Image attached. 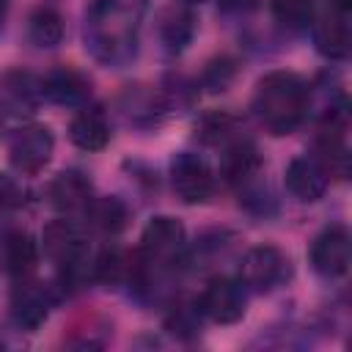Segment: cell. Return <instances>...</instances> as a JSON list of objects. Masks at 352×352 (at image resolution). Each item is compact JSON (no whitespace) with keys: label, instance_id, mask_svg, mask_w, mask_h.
<instances>
[{"label":"cell","instance_id":"obj_26","mask_svg":"<svg viewBox=\"0 0 352 352\" xmlns=\"http://www.w3.org/2000/svg\"><path fill=\"white\" fill-rule=\"evenodd\" d=\"M234 77V66H231V60H220V63H212L209 69H206V74H204V82L209 85V91H226V85H228V80Z\"/></svg>","mask_w":352,"mask_h":352},{"label":"cell","instance_id":"obj_9","mask_svg":"<svg viewBox=\"0 0 352 352\" xmlns=\"http://www.w3.org/2000/svg\"><path fill=\"white\" fill-rule=\"evenodd\" d=\"M349 258H352V248H349V231L344 226L322 228L308 248V261L314 272L322 278H341L349 270Z\"/></svg>","mask_w":352,"mask_h":352},{"label":"cell","instance_id":"obj_1","mask_svg":"<svg viewBox=\"0 0 352 352\" xmlns=\"http://www.w3.org/2000/svg\"><path fill=\"white\" fill-rule=\"evenodd\" d=\"M148 0H88L85 47L104 66H124L138 52Z\"/></svg>","mask_w":352,"mask_h":352},{"label":"cell","instance_id":"obj_12","mask_svg":"<svg viewBox=\"0 0 352 352\" xmlns=\"http://www.w3.org/2000/svg\"><path fill=\"white\" fill-rule=\"evenodd\" d=\"M38 91L44 99H50L52 104H63V107H82L91 96V82L72 66H58L52 69L41 82Z\"/></svg>","mask_w":352,"mask_h":352},{"label":"cell","instance_id":"obj_18","mask_svg":"<svg viewBox=\"0 0 352 352\" xmlns=\"http://www.w3.org/2000/svg\"><path fill=\"white\" fill-rule=\"evenodd\" d=\"M160 41L162 47L170 52V55H179L182 50H187V44L192 41L195 36V16L187 11V8H179V6H170L160 14Z\"/></svg>","mask_w":352,"mask_h":352},{"label":"cell","instance_id":"obj_8","mask_svg":"<svg viewBox=\"0 0 352 352\" xmlns=\"http://www.w3.org/2000/svg\"><path fill=\"white\" fill-rule=\"evenodd\" d=\"M52 151H55V138H52L50 126L30 124V126L16 129V135L11 138L8 160L19 173L33 176V173L44 170V165L52 160Z\"/></svg>","mask_w":352,"mask_h":352},{"label":"cell","instance_id":"obj_29","mask_svg":"<svg viewBox=\"0 0 352 352\" xmlns=\"http://www.w3.org/2000/svg\"><path fill=\"white\" fill-rule=\"evenodd\" d=\"M6 132V116H3V110H0V135Z\"/></svg>","mask_w":352,"mask_h":352},{"label":"cell","instance_id":"obj_30","mask_svg":"<svg viewBox=\"0 0 352 352\" xmlns=\"http://www.w3.org/2000/svg\"><path fill=\"white\" fill-rule=\"evenodd\" d=\"M182 3H187V6H195V3H206V0H182Z\"/></svg>","mask_w":352,"mask_h":352},{"label":"cell","instance_id":"obj_23","mask_svg":"<svg viewBox=\"0 0 352 352\" xmlns=\"http://www.w3.org/2000/svg\"><path fill=\"white\" fill-rule=\"evenodd\" d=\"M236 132H239L236 118H231L226 113H212V116H206L198 124V138L204 143H209V146H226V143H231V140L239 138Z\"/></svg>","mask_w":352,"mask_h":352},{"label":"cell","instance_id":"obj_4","mask_svg":"<svg viewBox=\"0 0 352 352\" xmlns=\"http://www.w3.org/2000/svg\"><path fill=\"white\" fill-rule=\"evenodd\" d=\"M184 226L170 214L151 217L140 234V258L146 267H168L184 250Z\"/></svg>","mask_w":352,"mask_h":352},{"label":"cell","instance_id":"obj_11","mask_svg":"<svg viewBox=\"0 0 352 352\" xmlns=\"http://www.w3.org/2000/svg\"><path fill=\"white\" fill-rule=\"evenodd\" d=\"M327 184H330V170L319 157L302 154L286 165V190L302 204L319 201L327 192Z\"/></svg>","mask_w":352,"mask_h":352},{"label":"cell","instance_id":"obj_13","mask_svg":"<svg viewBox=\"0 0 352 352\" xmlns=\"http://www.w3.org/2000/svg\"><path fill=\"white\" fill-rule=\"evenodd\" d=\"M50 294L41 289V283H33L28 278L19 280V286L11 294V316L19 330H36L50 316Z\"/></svg>","mask_w":352,"mask_h":352},{"label":"cell","instance_id":"obj_16","mask_svg":"<svg viewBox=\"0 0 352 352\" xmlns=\"http://www.w3.org/2000/svg\"><path fill=\"white\" fill-rule=\"evenodd\" d=\"M50 204L58 212H82L88 201L94 198V187L85 173L80 170H63L50 182Z\"/></svg>","mask_w":352,"mask_h":352},{"label":"cell","instance_id":"obj_10","mask_svg":"<svg viewBox=\"0 0 352 352\" xmlns=\"http://www.w3.org/2000/svg\"><path fill=\"white\" fill-rule=\"evenodd\" d=\"M198 308L206 319L217 324H234L245 316V289L239 280L217 275L204 286L198 297Z\"/></svg>","mask_w":352,"mask_h":352},{"label":"cell","instance_id":"obj_20","mask_svg":"<svg viewBox=\"0 0 352 352\" xmlns=\"http://www.w3.org/2000/svg\"><path fill=\"white\" fill-rule=\"evenodd\" d=\"M28 38L38 50H52L63 41V16L55 8H36L28 19Z\"/></svg>","mask_w":352,"mask_h":352},{"label":"cell","instance_id":"obj_24","mask_svg":"<svg viewBox=\"0 0 352 352\" xmlns=\"http://www.w3.org/2000/svg\"><path fill=\"white\" fill-rule=\"evenodd\" d=\"M201 316H204V314H201L198 302H192V305H176L173 314L168 316V327H170V333H176V336H190V333H198Z\"/></svg>","mask_w":352,"mask_h":352},{"label":"cell","instance_id":"obj_6","mask_svg":"<svg viewBox=\"0 0 352 352\" xmlns=\"http://www.w3.org/2000/svg\"><path fill=\"white\" fill-rule=\"evenodd\" d=\"M314 44L330 60H344L352 44V6L349 0H333L327 11L311 22Z\"/></svg>","mask_w":352,"mask_h":352},{"label":"cell","instance_id":"obj_7","mask_svg":"<svg viewBox=\"0 0 352 352\" xmlns=\"http://www.w3.org/2000/svg\"><path fill=\"white\" fill-rule=\"evenodd\" d=\"M289 275V256L275 245H256L242 256L239 278L253 292H272Z\"/></svg>","mask_w":352,"mask_h":352},{"label":"cell","instance_id":"obj_28","mask_svg":"<svg viewBox=\"0 0 352 352\" xmlns=\"http://www.w3.org/2000/svg\"><path fill=\"white\" fill-rule=\"evenodd\" d=\"M6 11H8V0H0V25L6 19Z\"/></svg>","mask_w":352,"mask_h":352},{"label":"cell","instance_id":"obj_2","mask_svg":"<svg viewBox=\"0 0 352 352\" xmlns=\"http://www.w3.org/2000/svg\"><path fill=\"white\" fill-rule=\"evenodd\" d=\"M308 85L294 72H270L256 82L253 113L272 135L294 132L308 113Z\"/></svg>","mask_w":352,"mask_h":352},{"label":"cell","instance_id":"obj_5","mask_svg":"<svg viewBox=\"0 0 352 352\" xmlns=\"http://www.w3.org/2000/svg\"><path fill=\"white\" fill-rule=\"evenodd\" d=\"M170 184L184 204H206L214 192V173L195 151H179L170 160Z\"/></svg>","mask_w":352,"mask_h":352},{"label":"cell","instance_id":"obj_17","mask_svg":"<svg viewBox=\"0 0 352 352\" xmlns=\"http://www.w3.org/2000/svg\"><path fill=\"white\" fill-rule=\"evenodd\" d=\"M3 264L14 278H30L38 264V245L28 231H11L3 239Z\"/></svg>","mask_w":352,"mask_h":352},{"label":"cell","instance_id":"obj_25","mask_svg":"<svg viewBox=\"0 0 352 352\" xmlns=\"http://www.w3.org/2000/svg\"><path fill=\"white\" fill-rule=\"evenodd\" d=\"M22 187H19V182L14 179V176H8V173H3L0 170V220L3 217H8V214H14L19 206H22Z\"/></svg>","mask_w":352,"mask_h":352},{"label":"cell","instance_id":"obj_3","mask_svg":"<svg viewBox=\"0 0 352 352\" xmlns=\"http://www.w3.org/2000/svg\"><path fill=\"white\" fill-rule=\"evenodd\" d=\"M41 248L47 253V258H52L66 275H82L88 272V245L85 236L80 231V226H74L66 217L50 220L41 231Z\"/></svg>","mask_w":352,"mask_h":352},{"label":"cell","instance_id":"obj_27","mask_svg":"<svg viewBox=\"0 0 352 352\" xmlns=\"http://www.w3.org/2000/svg\"><path fill=\"white\" fill-rule=\"evenodd\" d=\"M226 14H250L258 8L261 0H217Z\"/></svg>","mask_w":352,"mask_h":352},{"label":"cell","instance_id":"obj_22","mask_svg":"<svg viewBox=\"0 0 352 352\" xmlns=\"http://www.w3.org/2000/svg\"><path fill=\"white\" fill-rule=\"evenodd\" d=\"M132 261L118 250V248H104L94 261H91V275L107 286L121 283L126 275H132L135 267H129Z\"/></svg>","mask_w":352,"mask_h":352},{"label":"cell","instance_id":"obj_21","mask_svg":"<svg viewBox=\"0 0 352 352\" xmlns=\"http://www.w3.org/2000/svg\"><path fill=\"white\" fill-rule=\"evenodd\" d=\"M272 19L286 30H305L316 19L314 0H270Z\"/></svg>","mask_w":352,"mask_h":352},{"label":"cell","instance_id":"obj_19","mask_svg":"<svg viewBox=\"0 0 352 352\" xmlns=\"http://www.w3.org/2000/svg\"><path fill=\"white\" fill-rule=\"evenodd\" d=\"M82 212H85L91 228H96L102 234H110V236L118 234L126 226V220H129L126 204L121 198H116V195H99V198L94 195Z\"/></svg>","mask_w":352,"mask_h":352},{"label":"cell","instance_id":"obj_14","mask_svg":"<svg viewBox=\"0 0 352 352\" xmlns=\"http://www.w3.org/2000/svg\"><path fill=\"white\" fill-rule=\"evenodd\" d=\"M261 170V157H258V148L245 140V138H236L231 143L223 146V160H220V173L228 184H250L256 182Z\"/></svg>","mask_w":352,"mask_h":352},{"label":"cell","instance_id":"obj_15","mask_svg":"<svg viewBox=\"0 0 352 352\" xmlns=\"http://www.w3.org/2000/svg\"><path fill=\"white\" fill-rule=\"evenodd\" d=\"M69 140L82 151H102L110 143V121L104 110L82 104L69 121Z\"/></svg>","mask_w":352,"mask_h":352}]
</instances>
